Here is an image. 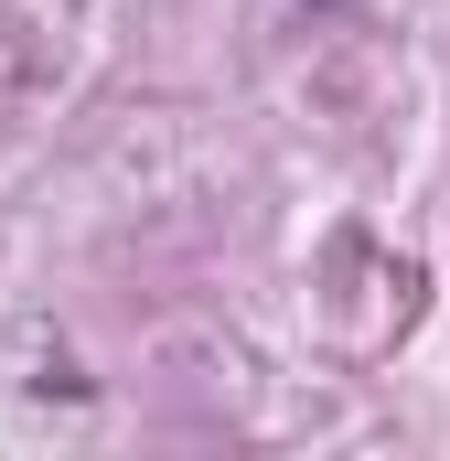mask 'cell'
<instances>
[{
    "instance_id": "6da1fadb",
    "label": "cell",
    "mask_w": 450,
    "mask_h": 461,
    "mask_svg": "<svg viewBox=\"0 0 450 461\" xmlns=\"http://www.w3.org/2000/svg\"><path fill=\"white\" fill-rule=\"evenodd\" d=\"M311 11H333V0H311Z\"/></svg>"
}]
</instances>
